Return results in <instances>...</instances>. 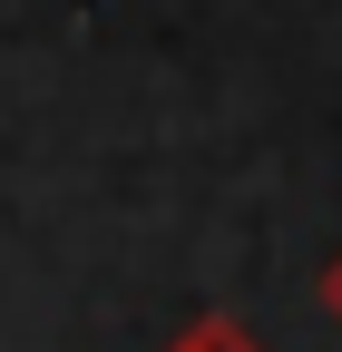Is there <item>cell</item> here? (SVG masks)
I'll use <instances>...</instances> for the list:
<instances>
[{
	"mask_svg": "<svg viewBox=\"0 0 342 352\" xmlns=\"http://www.w3.org/2000/svg\"><path fill=\"white\" fill-rule=\"evenodd\" d=\"M323 314H332V323H342V254H332V264H323Z\"/></svg>",
	"mask_w": 342,
	"mask_h": 352,
	"instance_id": "obj_2",
	"label": "cell"
},
{
	"mask_svg": "<svg viewBox=\"0 0 342 352\" xmlns=\"http://www.w3.org/2000/svg\"><path fill=\"white\" fill-rule=\"evenodd\" d=\"M166 352H264V342H254V333H244L235 314H196V323H186L176 342H166Z\"/></svg>",
	"mask_w": 342,
	"mask_h": 352,
	"instance_id": "obj_1",
	"label": "cell"
}]
</instances>
